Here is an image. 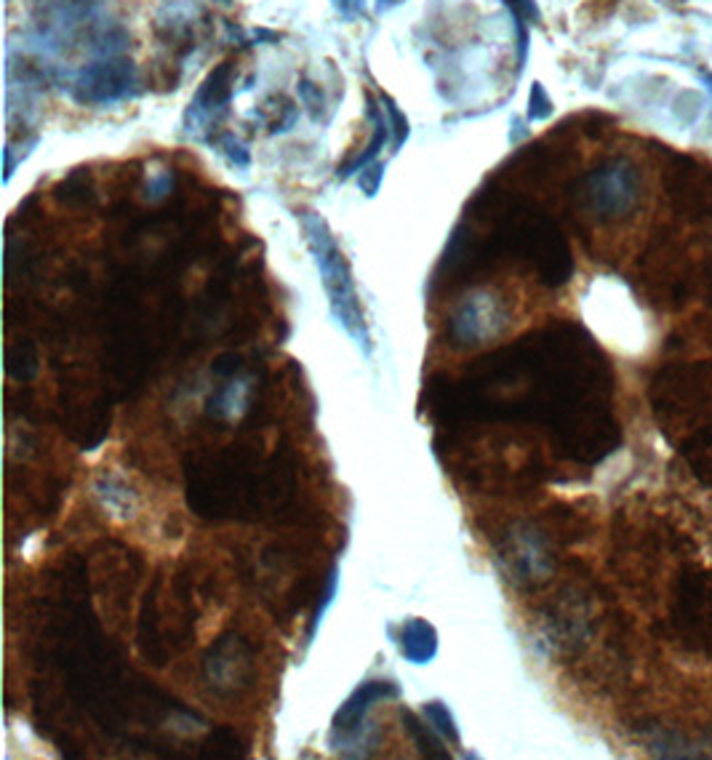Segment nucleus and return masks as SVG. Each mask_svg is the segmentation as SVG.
I'll use <instances>...</instances> for the list:
<instances>
[{
  "label": "nucleus",
  "instance_id": "17",
  "mask_svg": "<svg viewBox=\"0 0 712 760\" xmlns=\"http://www.w3.org/2000/svg\"><path fill=\"white\" fill-rule=\"evenodd\" d=\"M297 93H299L301 107L310 112V118L315 120V124L326 120V97H324V91H320V86H315L310 78H301L297 86Z\"/></svg>",
  "mask_w": 712,
  "mask_h": 760
},
{
  "label": "nucleus",
  "instance_id": "9",
  "mask_svg": "<svg viewBox=\"0 0 712 760\" xmlns=\"http://www.w3.org/2000/svg\"><path fill=\"white\" fill-rule=\"evenodd\" d=\"M366 102H368V120L374 124V134H372V142H368L366 150H363L360 155H355L353 160H347L345 166H339V171H337V179H350L353 174H360L363 168H366L368 164H374L376 160V155H379L382 150H385V145H387V139H389V126H387V118H385V110H382V102H376V99L368 93L366 97Z\"/></svg>",
  "mask_w": 712,
  "mask_h": 760
},
{
  "label": "nucleus",
  "instance_id": "24",
  "mask_svg": "<svg viewBox=\"0 0 712 760\" xmlns=\"http://www.w3.org/2000/svg\"><path fill=\"white\" fill-rule=\"evenodd\" d=\"M403 0H376V11L379 13H385L389 9H395V6H400Z\"/></svg>",
  "mask_w": 712,
  "mask_h": 760
},
{
  "label": "nucleus",
  "instance_id": "16",
  "mask_svg": "<svg viewBox=\"0 0 712 760\" xmlns=\"http://www.w3.org/2000/svg\"><path fill=\"white\" fill-rule=\"evenodd\" d=\"M99 496L105 500V507L118 510L120 515L134 513V494L120 481H102L99 483Z\"/></svg>",
  "mask_w": 712,
  "mask_h": 760
},
{
  "label": "nucleus",
  "instance_id": "19",
  "mask_svg": "<svg viewBox=\"0 0 712 760\" xmlns=\"http://www.w3.org/2000/svg\"><path fill=\"white\" fill-rule=\"evenodd\" d=\"M553 99L540 80H534L532 91H528V120H547L553 116Z\"/></svg>",
  "mask_w": 712,
  "mask_h": 760
},
{
  "label": "nucleus",
  "instance_id": "5",
  "mask_svg": "<svg viewBox=\"0 0 712 760\" xmlns=\"http://www.w3.org/2000/svg\"><path fill=\"white\" fill-rule=\"evenodd\" d=\"M235 86V67L233 62H221L217 70L208 72V78L195 91L192 102L187 105L185 112V129L190 134H198L204 129H211L219 118L227 116V105L233 99Z\"/></svg>",
  "mask_w": 712,
  "mask_h": 760
},
{
  "label": "nucleus",
  "instance_id": "20",
  "mask_svg": "<svg viewBox=\"0 0 712 760\" xmlns=\"http://www.w3.org/2000/svg\"><path fill=\"white\" fill-rule=\"evenodd\" d=\"M382 179H385V166H382L379 160H374V164H368V166L363 168V171L358 174V187H360V193L366 195V198H374V195L379 193Z\"/></svg>",
  "mask_w": 712,
  "mask_h": 760
},
{
  "label": "nucleus",
  "instance_id": "26",
  "mask_svg": "<svg viewBox=\"0 0 712 760\" xmlns=\"http://www.w3.org/2000/svg\"><path fill=\"white\" fill-rule=\"evenodd\" d=\"M217 3H225L227 6V3H233V0H217Z\"/></svg>",
  "mask_w": 712,
  "mask_h": 760
},
{
  "label": "nucleus",
  "instance_id": "7",
  "mask_svg": "<svg viewBox=\"0 0 712 760\" xmlns=\"http://www.w3.org/2000/svg\"><path fill=\"white\" fill-rule=\"evenodd\" d=\"M505 323L500 302L486 294L469 297L452 318V336L456 345H481L483 339L494 336Z\"/></svg>",
  "mask_w": 712,
  "mask_h": 760
},
{
  "label": "nucleus",
  "instance_id": "6",
  "mask_svg": "<svg viewBox=\"0 0 712 760\" xmlns=\"http://www.w3.org/2000/svg\"><path fill=\"white\" fill-rule=\"evenodd\" d=\"M204 670L206 681L221 694L225 691H238L246 689L248 678H251V657H248V649L240 643V638H221L208 651Z\"/></svg>",
  "mask_w": 712,
  "mask_h": 760
},
{
  "label": "nucleus",
  "instance_id": "2",
  "mask_svg": "<svg viewBox=\"0 0 712 760\" xmlns=\"http://www.w3.org/2000/svg\"><path fill=\"white\" fill-rule=\"evenodd\" d=\"M400 685L393 681H366L342 702V708L334 712L332 734H328V748L345 758H363L372 756V748L379 742V734L368 723V712L376 702L398 699Z\"/></svg>",
  "mask_w": 712,
  "mask_h": 760
},
{
  "label": "nucleus",
  "instance_id": "23",
  "mask_svg": "<svg viewBox=\"0 0 712 760\" xmlns=\"http://www.w3.org/2000/svg\"><path fill=\"white\" fill-rule=\"evenodd\" d=\"M332 6L345 22H355V19H360L363 11H366V0H332Z\"/></svg>",
  "mask_w": 712,
  "mask_h": 760
},
{
  "label": "nucleus",
  "instance_id": "1",
  "mask_svg": "<svg viewBox=\"0 0 712 760\" xmlns=\"http://www.w3.org/2000/svg\"><path fill=\"white\" fill-rule=\"evenodd\" d=\"M299 225L301 233H305L315 267L320 273V284H324L328 309H332L334 320L345 328L355 345L372 353V334H368L366 313H363L358 288H355L350 261H347L345 251H342L337 238H334L332 227L315 211H301Z\"/></svg>",
  "mask_w": 712,
  "mask_h": 760
},
{
  "label": "nucleus",
  "instance_id": "22",
  "mask_svg": "<svg viewBox=\"0 0 712 760\" xmlns=\"http://www.w3.org/2000/svg\"><path fill=\"white\" fill-rule=\"evenodd\" d=\"M505 3L513 17L526 19L528 24L542 22V11H540V6H536V0H505Z\"/></svg>",
  "mask_w": 712,
  "mask_h": 760
},
{
  "label": "nucleus",
  "instance_id": "13",
  "mask_svg": "<svg viewBox=\"0 0 712 760\" xmlns=\"http://www.w3.org/2000/svg\"><path fill=\"white\" fill-rule=\"evenodd\" d=\"M422 715H425V721L443 737V742H452L454 748H459L462 744L459 726H456V718H454V712L448 710V704H443V702H438V699H433V702H425V708H422Z\"/></svg>",
  "mask_w": 712,
  "mask_h": 760
},
{
  "label": "nucleus",
  "instance_id": "14",
  "mask_svg": "<svg viewBox=\"0 0 712 760\" xmlns=\"http://www.w3.org/2000/svg\"><path fill=\"white\" fill-rule=\"evenodd\" d=\"M206 142L211 145L217 152L225 155V158L230 160L235 168H240V171H248V166H251V152H248V147L240 142V139L235 137L233 131L211 134V137H208Z\"/></svg>",
  "mask_w": 712,
  "mask_h": 760
},
{
  "label": "nucleus",
  "instance_id": "15",
  "mask_svg": "<svg viewBox=\"0 0 712 760\" xmlns=\"http://www.w3.org/2000/svg\"><path fill=\"white\" fill-rule=\"evenodd\" d=\"M382 102V110H385V118H387V126H389V134H393V152H398L403 145H406L408 134H412V126H408V118L403 116L400 107L393 102L389 97H379Z\"/></svg>",
  "mask_w": 712,
  "mask_h": 760
},
{
  "label": "nucleus",
  "instance_id": "8",
  "mask_svg": "<svg viewBox=\"0 0 712 760\" xmlns=\"http://www.w3.org/2000/svg\"><path fill=\"white\" fill-rule=\"evenodd\" d=\"M398 649L412 664H429L438 657V630L427 619H406L398 635Z\"/></svg>",
  "mask_w": 712,
  "mask_h": 760
},
{
  "label": "nucleus",
  "instance_id": "11",
  "mask_svg": "<svg viewBox=\"0 0 712 760\" xmlns=\"http://www.w3.org/2000/svg\"><path fill=\"white\" fill-rule=\"evenodd\" d=\"M400 718H403V729H406L408 737L414 739V744H416V748H419L422 756H425V758H438V760L452 758V752L443 748V742H441L443 737L433 729V726L425 721V715L419 718V715H416V712L403 708L400 710Z\"/></svg>",
  "mask_w": 712,
  "mask_h": 760
},
{
  "label": "nucleus",
  "instance_id": "12",
  "mask_svg": "<svg viewBox=\"0 0 712 760\" xmlns=\"http://www.w3.org/2000/svg\"><path fill=\"white\" fill-rule=\"evenodd\" d=\"M57 198L70 208L93 206V200H97V193H93L89 168H78V171H72L70 177H67L62 185L57 187Z\"/></svg>",
  "mask_w": 712,
  "mask_h": 760
},
{
  "label": "nucleus",
  "instance_id": "3",
  "mask_svg": "<svg viewBox=\"0 0 712 760\" xmlns=\"http://www.w3.org/2000/svg\"><path fill=\"white\" fill-rule=\"evenodd\" d=\"M580 198L595 219H622L641 200V174L624 158L606 160L582 179Z\"/></svg>",
  "mask_w": 712,
  "mask_h": 760
},
{
  "label": "nucleus",
  "instance_id": "18",
  "mask_svg": "<svg viewBox=\"0 0 712 760\" xmlns=\"http://www.w3.org/2000/svg\"><path fill=\"white\" fill-rule=\"evenodd\" d=\"M337 588H339V574H337V569L328 574V580H326V588H324V595H320V601H318V606H315L313 611V616H310V628H307V643H313V638H315V632H318L320 628V622H324V614H326V609L332 606L334 603V595H337Z\"/></svg>",
  "mask_w": 712,
  "mask_h": 760
},
{
  "label": "nucleus",
  "instance_id": "10",
  "mask_svg": "<svg viewBox=\"0 0 712 760\" xmlns=\"http://www.w3.org/2000/svg\"><path fill=\"white\" fill-rule=\"evenodd\" d=\"M227 385H221L217 393H211V398L206 403V412L214 416V420L227 422L235 420L251 401V387H248V379H233L227 376Z\"/></svg>",
  "mask_w": 712,
  "mask_h": 760
},
{
  "label": "nucleus",
  "instance_id": "4",
  "mask_svg": "<svg viewBox=\"0 0 712 760\" xmlns=\"http://www.w3.org/2000/svg\"><path fill=\"white\" fill-rule=\"evenodd\" d=\"M139 91L137 67L129 57H102L97 62L80 67L72 76L70 97L78 105L105 107L131 99Z\"/></svg>",
  "mask_w": 712,
  "mask_h": 760
},
{
  "label": "nucleus",
  "instance_id": "25",
  "mask_svg": "<svg viewBox=\"0 0 712 760\" xmlns=\"http://www.w3.org/2000/svg\"><path fill=\"white\" fill-rule=\"evenodd\" d=\"M702 83H704V89H708V93H710V105H712V76H710V72H704ZM710 124H712V107H710Z\"/></svg>",
  "mask_w": 712,
  "mask_h": 760
},
{
  "label": "nucleus",
  "instance_id": "21",
  "mask_svg": "<svg viewBox=\"0 0 712 760\" xmlns=\"http://www.w3.org/2000/svg\"><path fill=\"white\" fill-rule=\"evenodd\" d=\"M171 190H174V171L164 168V171L150 174V179H147V187H145V195L150 200H164Z\"/></svg>",
  "mask_w": 712,
  "mask_h": 760
}]
</instances>
